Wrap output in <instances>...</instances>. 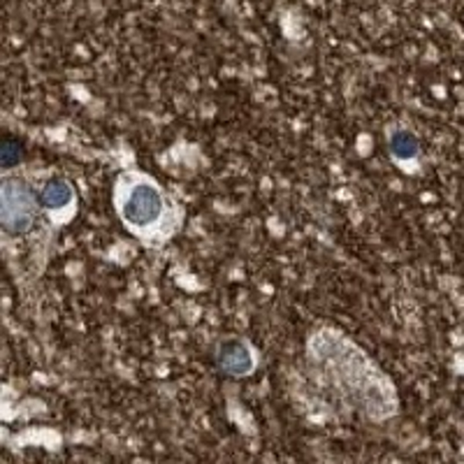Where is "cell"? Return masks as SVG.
Segmentation results:
<instances>
[{
  "instance_id": "6da1fadb",
  "label": "cell",
  "mask_w": 464,
  "mask_h": 464,
  "mask_svg": "<svg viewBox=\"0 0 464 464\" xmlns=\"http://www.w3.org/2000/svg\"><path fill=\"white\" fill-rule=\"evenodd\" d=\"M37 221V198L26 181L5 177L0 184V223L7 235L22 237Z\"/></svg>"
},
{
  "instance_id": "7a4b0ae2",
  "label": "cell",
  "mask_w": 464,
  "mask_h": 464,
  "mask_svg": "<svg viewBox=\"0 0 464 464\" xmlns=\"http://www.w3.org/2000/svg\"><path fill=\"white\" fill-rule=\"evenodd\" d=\"M165 211V198L160 188L151 181H138L126 193L121 202V218L126 226L147 230L160 221Z\"/></svg>"
},
{
  "instance_id": "3957f363",
  "label": "cell",
  "mask_w": 464,
  "mask_h": 464,
  "mask_svg": "<svg viewBox=\"0 0 464 464\" xmlns=\"http://www.w3.org/2000/svg\"><path fill=\"white\" fill-rule=\"evenodd\" d=\"M217 364L223 374L232 376V379H242L256 370L254 351L242 339H227V342L218 343Z\"/></svg>"
},
{
  "instance_id": "277c9868",
  "label": "cell",
  "mask_w": 464,
  "mask_h": 464,
  "mask_svg": "<svg viewBox=\"0 0 464 464\" xmlns=\"http://www.w3.org/2000/svg\"><path fill=\"white\" fill-rule=\"evenodd\" d=\"M74 200V188L68 179L63 177H52L47 184L40 190V205L47 211H58L65 209V207L72 205Z\"/></svg>"
},
{
  "instance_id": "5b68a950",
  "label": "cell",
  "mask_w": 464,
  "mask_h": 464,
  "mask_svg": "<svg viewBox=\"0 0 464 464\" xmlns=\"http://www.w3.org/2000/svg\"><path fill=\"white\" fill-rule=\"evenodd\" d=\"M388 147H391L392 159L401 160V163L413 160L418 156V151H420V142H418V138L411 130H406V128H397V130L391 132Z\"/></svg>"
},
{
  "instance_id": "8992f818",
  "label": "cell",
  "mask_w": 464,
  "mask_h": 464,
  "mask_svg": "<svg viewBox=\"0 0 464 464\" xmlns=\"http://www.w3.org/2000/svg\"><path fill=\"white\" fill-rule=\"evenodd\" d=\"M24 160V144L14 138H5L0 144V168L12 169Z\"/></svg>"
}]
</instances>
